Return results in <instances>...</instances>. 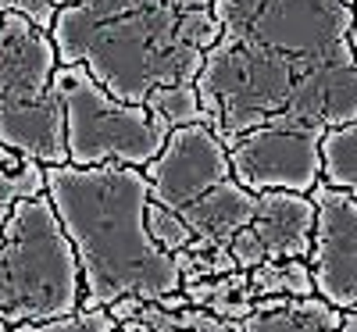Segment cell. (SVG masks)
I'll use <instances>...</instances> for the list:
<instances>
[{"mask_svg":"<svg viewBox=\"0 0 357 332\" xmlns=\"http://www.w3.org/2000/svg\"><path fill=\"white\" fill-rule=\"evenodd\" d=\"M47 197L72 239L82 300L79 308H107L118 296L146 304L178 293V264L146 229L151 183L132 165H47Z\"/></svg>","mask_w":357,"mask_h":332,"instance_id":"6da1fadb","label":"cell"},{"mask_svg":"<svg viewBox=\"0 0 357 332\" xmlns=\"http://www.w3.org/2000/svg\"><path fill=\"white\" fill-rule=\"evenodd\" d=\"M50 40L61 65H82L111 97L143 104L158 86L197 82L204 50L168 0H75L57 8Z\"/></svg>","mask_w":357,"mask_h":332,"instance_id":"7a4b0ae2","label":"cell"},{"mask_svg":"<svg viewBox=\"0 0 357 332\" xmlns=\"http://www.w3.org/2000/svg\"><path fill=\"white\" fill-rule=\"evenodd\" d=\"M82 271L47 193L18 200L0 225V322H47L79 311Z\"/></svg>","mask_w":357,"mask_h":332,"instance_id":"3957f363","label":"cell"},{"mask_svg":"<svg viewBox=\"0 0 357 332\" xmlns=\"http://www.w3.org/2000/svg\"><path fill=\"white\" fill-rule=\"evenodd\" d=\"M54 86L65 104L68 165H132L146 168L168 139V126L143 104H126L89 75L82 65H57Z\"/></svg>","mask_w":357,"mask_h":332,"instance_id":"277c9868","label":"cell"},{"mask_svg":"<svg viewBox=\"0 0 357 332\" xmlns=\"http://www.w3.org/2000/svg\"><path fill=\"white\" fill-rule=\"evenodd\" d=\"M222 36L250 43L296 68L354 54V11L343 0H211Z\"/></svg>","mask_w":357,"mask_h":332,"instance_id":"5b68a950","label":"cell"},{"mask_svg":"<svg viewBox=\"0 0 357 332\" xmlns=\"http://www.w3.org/2000/svg\"><path fill=\"white\" fill-rule=\"evenodd\" d=\"M321 136L325 126L268 122L229 139L232 179L254 193L293 190L311 193L321 183Z\"/></svg>","mask_w":357,"mask_h":332,"instance_id":"8992f818","label":"cell"},{"mask_svg":"<svg viewBox=\"0 0 357 332\" xmlns=\"http://www.w3.org/2000/svg\"><path fill=\"white\" fill-rule=\"evenodd\" d=\"M143 175L151 183L154 204H161L168 211H183L193 200H200L211 186L225 183L232 175L229 146L204 122L178 126L168 133L161 154L143 168Z\"/></svg>","mask_w":357,"mask_h":332,"instance_id":"52a82bcc","label":"cell"},{"mask_svg":"<svg viewBox=\"0 0 357 332\" xmlns=\"http://www.w3.org/2000/svg\"><path fill=\"white\" fill-rule=\"evenodd\" d=\"M307 197L318 207L314 247L307 257L314 293L336 311L357 308V197L329 183H318Z\"/></svg>","mask_w":357,"mask_h":332,"instance_id":"ba28073f","label":"cell"},{"mask_svg":"<svg viewBox=\"0 0 357 332\" xmlns=\"http://www.w3.org/2000/svg\"><path fill=\"white\" fill-rule=\"evenodd\" d=\"M57 47L29 18L0 11V107L36 104L54 89Z\"/></svg>","mask_w":357,"mask_h":332,"instance_id":"9c48e42d","label":"cell"},{"mask_svg":"<svg viewBox=\"0 0 357 332\" xmlns=\"http://www.w3.org/2000/svg\"><path fill=\"white\" fill-rule=\"evenodd\" d=\"M314 222H318V207L307 193L264 190L257 193L250 232L264 261H286V257L307 261L314 247Z\"/></svg>","mask_w":357,"mask_h":332,"instance_id":"30bf717a","label":"cell"},{"mask_svg":"<svg viewBox=\"0 0 357 332\" xmlns=\"http://www.w3.org/2000/svg\"><path fill=\"white\" fill-rule=\"evenodd\" d=\"M254 211H257V193L229 175L225 183L211 186L200 200H193L183 211H175V215L193 229V243L229 247L232 236L254 222Z\"/></svg>","mask_w":357,"mask_h":332,"instance_id":"8fae6325","label":"cell"},{"mask_svg":"<svg viewBox=\"0 0 357 332\" xmlns=\"http://www.w3.org/2000/svg\"><path fill=\"white\" fill-rule=\"evenodd\" d=\"M240 332H340V311L314 296H289L275 311H254L240 322Z\"/></svg>","mask_w":357,"mask_h":332,"instance_id":"7c38bea8","label":"cell"},{"mask_svg":"<svg viewBox=\"0 0 357 332\" xmlns=\"http://www.w3.org/2000/svg\"><path fill=\"white\" fill-rule=\"evenodd\" d=\"M183 293L190 296L193 308H204L207 315H215L222 322H232V325H240L243 318H250L254 304H257V293H254L250 276L243 268L229 271V276H215V279L183 286Z\"/></svg>","mask_w":357,"mask_h":332,"instance_id":"4fadbf2b","label":"cell"},{"mask_svg":"<svg viewBox=\"0 0 357 332\" xmlns=\"http://www.w3.org/2000/svg\"><path fill=\"white\" fill-rule=\"evenodd\" d=\"M114 332H240V325L207 315L204 308L165 311L161 304H143V311L132 322L114 325Z\"/></svg>","mask_w":357,"mask_h":332,"instance_id":"5bb4252c","label":"cell"},{"mask_svg":"<svg viewBox=\"0 0 357 332\" xmlns=\"http://www.w3.org/2000/svg\"><path fill=\"white\" fill-rule=\"evenodd\" d=\"M321 183L357 197V118L325 129L321 136Z\"/></svg>","mask_w":357,"mask_h":332,"instance_id":"9a60e30c","label":"cell"},{"mask_svg":"<svg viewBox=\"0 0 357 332\" xmlns=\"http://www.w3.org/2000/svg\"><path fill=\"white\" fill-rule=\"evenodd\" d=\"M257 296H314V276L311 264L301 257L286 261H264L247 271Z\"/></svg>","mask_w":357,"mask_h":332,"instance_id":"2e32d148","label":"cell"},{"mask_svg":"<svg viewBox=\"0 0 357 332\" xmlns=\"http://www.w3.org/2000/svg\"><path fill=\"white\" fill-rule=\"evenodd\" d=\"M143 107L151 111L154 118L168 129H178V126H197L204 122V107H200V93L193 82H175V86H158L146 93Z\"/></svg>","mask_w":357,"mask_h":332,"instance_id":"e0dca14e","label":"cell"},{"mask_svg":"<svg viewBox=\"0 0 357 332\" xmlns=\"http://www.w3.org/2000/svg\"><path fill=\"white\" fill-rule=\"evenodd\" d=\"M47 193V165L29 158L18 168H0V225L11 218L18 200Z\"/></svg>","mask_w":357,"mask_h":332,"instance_id":"ac0fdd59","label":"cell"},{"mask_svg":"<svg viewBox=\"0 0 357 332\" xmlns=\"http://www.w3.org/2000/svg\"><path fill=\"white\" fill-rule=\"evenodd\" d=\"M114 318L107 308H79L72 315L61 318H47V322H22V325H8V332H114Z\"/></svg>","mask_w":357,"mask_h":332,"instance_id":"d6986e66","label":"cell"},{"mask_svg":"<svg viewBox=\"0 0 357 332\" xmlns=\"http://www.w3.org/2000/svg\"><path fill=\"white\" fill-rule=\"evenodd\" d=\"M146 229H151V236H154V243L161 247V250H168V254H175V250H186L190 243H193V229L175 215V211H168V207H161V204H146Z\"/></svg>","mask_w":357,"mask_h":332,"instance_id":"ffe728a7","label":"cell"},{"mask_svg":"<svg viewBox=\"0 0 357 332\" xmlns=\"http://www.w3.org/2000/svg\"><path fill=\"white\" fill-rule=\"evenodd\" d=\"M0 11H11V15L29 18L36 29H43V33H50V25L57 18V4H54V0H0Z\"/></svg>","mask_w":357,"mask_h":332,"instance_id":"44dd1931","label":"cell"},{"mask_svg":"<svg viewBox=\"0 0 357 332\" xmlns=\"http://www.w3.org/2000/svg\"><path fill=\"white\" fill-rule=\"evenodd\" d=\"M143 304H146V300H139V296H118L114 304H107V311H111V318L118 325H122V322H132L143 311Z\"/></svg>","mask_w":357,"mask_h":332,"instance_id":"7402d4cb","label":"cell"},{"mask_svg":"<svg viewBox=\"0 0 357 332\" xmlns=\"http://www.w3.org/2000/svg\"><path fill=\"white\" fill-rule=\"evenodd\" d=\"M154 304H161L165 311H183V308H193L190 304V296L178 289V293H168V296H161V300H154Z\"/></svg>","mask_w":357,"mask_h":332,"instance_id":"603a6c76","label":"cell"},{"mask_svg":"<svg viewBox=\"0 0 357 332\" xmlns=\"http://www.w3.org/2000/svg\"><path fill=\"white\" fill-rule=\"evenodd\" d=\"M340 332H357V308L340 311Z\"/></svg>","mask_w":357,"mask_h":332,"instance_id":"cb8c5ba5","label":"cell"},{"mask_svg":"<svg viewBox=\"0 0 357 332\" xmlns=\"http://www.w3.org/2000/svg\"><path fill=\"white\" fill-rule=\"evenodd\" d=\"M168 4H175V8H211V0H168Z\"/></svg>","mask_w":357,"mask_h":332,"instance_id":"d4e9b609","label":"cell"},{"mask_svg":"<svg viewBox=\"0 0 357 332\" xmlns=\"http://www.w3.org/2000/svg\"><path fill=\"white\" fill-rule=\"evenodd\" d=\"M354 25H350V47H354V54H357V0H354Z\"/></svg>","mask_w":357,"mask_h":332,"instance_id":"484cf974","label":"cell"},{"mask_svg":"<svg viewBox=\"0 0 357 332\" xmlns=\"http://www.w3.org/2000/svg\"><path fill=\"white\" fill-rule=\"evenodd\" d=\"M54 4H57V8H65V4H75V0H54Z\"/></svg>","mask_w":357,"mask_h":332,"instance_id":"4316f807","label":"cell"},{"mask_svg":"<svg viewBox=\"0 0 357 332\" xmlns=\"http://www.w3.org/2000/svg\"><path fill=\"white\" fill-rule=\"evenodd\" d=\"M0 332H8V322H0Z\"/></svg>","mask_w":357,"mask_h":332,"instance_id":"83f0119b","label":"cell"},{"mask_svg":"<svg viewBox=\"0 0 357 332\" xmlns=\"http://www.w3.org/2000/svg\"><path fill=\"white\" fill-rule=\"evenodd\" d=\"M343 4H350V8H354V0H343Z\"/></svg>","mask_w":357,"mask_h":332,"instance_id":"f1b7e54d","label":"cell"}]
</instances>
